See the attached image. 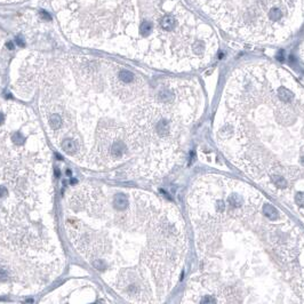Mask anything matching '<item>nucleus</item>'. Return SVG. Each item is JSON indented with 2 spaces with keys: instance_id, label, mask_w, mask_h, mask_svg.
Masks as SVG:
<instances>
[{
  "instance_id": "nucleus-1",
  "label": "nucleus",
  "mask_w": 304,
  "mask_h": 304,
  "mask_svg": "<svg viewBox=\"0 0 304 304\" xmlns=\"http://www.w3.org/2000/svg\"><path fill=\"white\" fill-rule=\"evenodd\" d=\"M10 81L20 98H37L55 148L122 179H157L178 166L205 109L197 79L152 78L88 55L23 52Z\"/></svg>"
},
{
  "instance_id": "nucleus-7",
  "label": "nucleus",
  "mask_w": 304,
  "mask_h": 304,
  "mask_svg": "<svg viewBox=\"0 0 304 304\" xmlns=\"http://www.w3.org/2000/svg\"><path fill=\"white\" fill-rule=\"evenodd\" d=\"M234 39L262 45L280 44L304 23V0H191Z\"/></svg>"
},
{
  "instance_id": "nucleus-2",
  "label": "nucleus",
  "mask_w": 304,
  "mask_h": 304,
  "mask_svg": "<svg viewBox=\"0 0 304 304\" xmlns=\"http://www.w3.org/2000/svg\"><path fill=\"white\" fill-rule=\"evenodd\" d=\"M188 213L198 270L183 303L304 304V231L256 188L204 174Z\"/></svg>"
},
{
  "instance_id": "nucleus-8",
  "label": "nucleus",
  "mask_w": 304,
  "mask_h": 304,
  "mask_svg": "<svg viewBox=\"0 0 304 304\" xmlns=\"http://www.w3.org/2000/svg\"><path fill=\"white\" fill-rule=\"evenodd\" d=\"M298 57H300L301 63L304 65V42L300 46V49H298Z\"/></svg>"
},
{
  "instance_id": "nucleus-4",
  "label": "nucleus",
  "mask_w": 304,
  "mask_h": 304,
  "mask_svg": "<svg viewBox=\"0 0 304 304\" xmlns=\"http://www.w3.org/2000/svg\"><path fill=\"white\" fill-rule=\"evenodd\" d=\"M216 145L304 222V87L267 61L236 67L213 125Z\"/></svg>"
},
{
  "instance_id": "nucleus-11",
  "label": "nucleus",
  "mask_w": 304,
  "mask_h": 304,
  "mask_svg": "<svg viewBox=\"0 0 304 304\" xmlns=\"http://www.w3.org/2000/svg\"><path fill=\"white\" fill-rule=\"evenodd\" d=\"M23 0H0V4H12V2H18Z\"/></svg>"
},
{
  "instance_id": "nucleus-9",
  "label": "nucleus",
  "mask_w": 304,
  "mask_h": 304,
  "mask_svg": "<svg viewBox=\"0 0 304 304\" xmlns=\"http://www.w3.org/2000/svg\"><path fill=\"white\" fill-rule=\"evenodd\" d=\"M39 15H40V17H41V18H46V20H49V18H51L49 14H48L47 12H45V10H41V12L39 13Z\"/></svg>"
},
{
  "instance_id": "nucleus-5",
  "label": "nucleus",
  "mask_w": 304,
  "mask_h": 304,
  "mask_svg": "<svg viewBox=\"0 0 304 304\" xmlns=\"http://www.w3.org/2000/svg\"><path fill=\"white\" fill-rule=\"evenodd\" d=\"M51 158L32 110L0 100V295L40 292L62 272Z\"/></svg>"
},
{
  "instance_id": "nucleus-3",
  "label": "nucleus",
  "mask_w": 304,
  "mask_h": 304,
  "mask_svg": "<svg viewBox=\"0 0 304 304\" xmlns=\"http://www.w3.org/2000/svg\"><path fill=\"white\" fill-rule=\"evenodd\" d=\"M64 229L78 254L128 302L163 303L181 279L189 251L185 223L158 194L72 185Z\"/></svg>"
},
{
  "instance_id": "nucleus-10",
  "label": "nucleus",
  "mask_w": 304,
  "mask_h": 304,
  "mask_svg": "<svg viewBox=\"0 0 304 304\" xmlns=\"http://www.w3.org/2000/svg\"><path fill=\"white\" fill-rule=\"evenodd\" d=\"M16 44L17 46H21V47H24V41L21 37H16Z\"/></svg>"
},
{
  "instance_id": "nucleus-6",
  "label": "nucleus",
  "mask_w": 304,
  "mask_h": 304,
  "mask_svg": "<svg viewBox=\"0 0 304 304\" xmlns=\"http://www.w3.org/2000/svg\"><path fill=\"white\" fill-rule=\"evenodd\" d=\"M63 34L90 48L169 72L208 65L214 29L183 0H52Z\"/></svg>"
},
{
  "instance_id": "nucleus-12",
  "label": "nucleus",
  "mask_w": 304,
  "mask_h": 304,
  "mask_svg": "<svg viewBox=\"0 0 304 304\" xmlns=\"http://www.w3.org/2000/svg\"><path fill=\"white\" fill-rule=\"evenodd\" d=\"M7 47L9 49H14V46H13V42H8L7 44Z\"/></svg>"
}]
</instances>
